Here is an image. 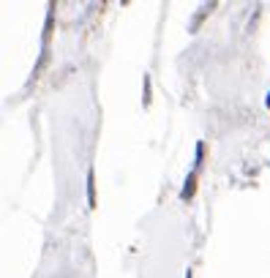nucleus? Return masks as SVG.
Instances as JSON below:
<instances>
[{
	"mask_svg": "<svg viewBox=\"0 0 270 278\" xmlns=\"http://www.w3.org/2000/svg\"><path fill=\"white\" fill-rule=\"evenodd\" d=\"M87 202H90V208H96V178H93V169L87 172Z\"/></svg>",
	"mask_w": 270,
	"mask_h": 278,
	"instance_id": "obj_1",
	"label": "nucleus"
},
{
	"mask_svg": "<svg viewBox=\"0 0 270 278\" xmlns=\"http://www.w3.org/2000/svg\"><path fill=\"white\" fill-rule=\"evenodd\" d=\"M194 186H197V174L191 172L186 178V186H183V191H180V196H183V199H191V196H194Z\"/></svg>",
	"mask_w": 270,
	"mask_h": 278,
	"instance_id": "obj_2",
	"label": "nucleus"
},
{
	"mask_svg": "<svg viewBox=\"0 0 270 278\" xmlns=\"http://www.w3.org/2000/svg\"><path fill=\"white\" fill-rule=\"evenodd\" d=\"M145 104H150V79L145 77Z\"/></svg>",
	"mask_w": 270,
	"mask_h": 278,
	"instance_id": "obj_3",
	"label": "nucleus"
},
{
	"mask_svg": "<svg viewBox=\"0 0 270 278\" xmlns=\"http://www.w3.org/2000/svg\"><path fill=\"white\" fill-rule=\"evenodd\" d=\"M267 107H270V93H267Z\"/></svg>",
	"mask_w": 270,
	"mask_h": 278,
	"instance_id": "obj_4",
	"label": "nucleus"
},
{
	"mask_svg": "<svg viewBox=\"0 0 270 278\" xmlns=\"http://www.w3.org/2000/svg\"><path fill=\"white\" fill-rule=\"evenodd\" d=\"M186 278H191V273H186Z\"/></svg>",
	"mask_w": 270,
	"mask_h": 278,
	"instance_id": "obj_5",
	"label": "nucleus"
}]
</instances>
